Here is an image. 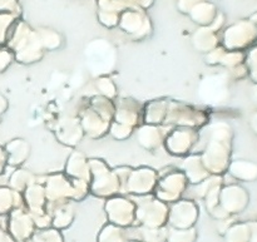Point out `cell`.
<instances>
[{
  "label": "cell",
  "mask_w": 257,
  "mask_h": 242,
  "mask_svg": "<svg viewBox=\"0 0 257 242\" xmlns=\"http://www.w3.org/2000/svg\"><path fill=\"white\" fill-rule=\"evenodd\" d=\"M250 225L240 223L228 231L227 242H250Z\"/></svg>",
  "instance_id": "1"
},
{
  "label": "cell",
  "mask_w": 257,
  "mask_h": 242,
  "mask_svg": "<svg viewBox=\"0 0 257 242\" xmlns=\"http://www.w3.org/2000/svg\"><path fill=\"white\" fill-rule=\"evenodd\" d=\"M236 172L246 181L257 180V165L252 162H241L236 165Z\"/></svg>",
  "instance_id": "2"
},
{
  "label": "cell",
  "mask_w": 257,
  "mask_h": 242,
  "mask_svg": "<svg viewBox=\"0 0 257 242\" xmlns=\"http://www.w3.org/2000/svg\"><path fill=\"white\" fill-rule=\"evenodd\" d=\"M251 72H252V78L257 82V48L251 54Z\"/></svg>",
  "instance_id": "3"
},
{
  "label": "cell",
  "mask_w": 257,
  "mask_h": 242,
  "mask_svg": "<svg viewBox=\"0 0 257 242\" xmlns=\"http://www.w3.org/2000/svg\"><path fill=\"white\" fill-rule=\"evenodd\" d=\"M250 225V242H257V221L248 223Z\"/></svg>",
  "instance_id": "4"
},
{
  "label": "cell",
  "mask_w": 257,
  "mask_h": 242,
  "mask_svg": "<svg viewBox=\"0 0 257 242\" xmlns=\"http://www.w3.org/2000/svg\"><path fill=\"white\" fill-rule=\"evenodd\" d=\"M251 125H252L253 131L257 133V113L252 117V120H251Z\"/></svg>",
  "instance_id": "5"
}]
</instances>
